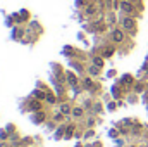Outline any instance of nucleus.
I'll use <instances>...</instances> for the list:
<instances>
[{"mask_svg":"<svg viewBox=\"0 0 148 147\" xmlns=\"http://www.w3.org/2000/svg\"><path fill=\"white\" fill-rule=\"evenodd\" d=\"M84 107H83V106H74L73 107V114H71V116H73L74 119H81V118H83V116H84Z\"/></svg>","mask_w":148,"mask_h":147,"instance_id":"obj_10","label":"nucleus"},{"mask_svg":"<svg viewBox=\"0 0 148 147\" xmlns=\"http://www.w3.org/2000/svg\"><path fill=\"white\" fill-rule=\"evenodd\" d=\"M102 111H103L102 102H100V101H95V104H93V107H91V112H93V114H98V112H102Z\"/></svg>","mask_w":148,"mask_h":147,"instance_id":"obj_20","label":"nucleus"},{"mask_svg":"<svg viewBox=\"0 0 148 147\" xmlns=\"http://www.w3.org/2000/svg\"><path fill=\"white\" fill-rule=\"evenodd\" d=\"M133 87H134V92H136V94H141V92H145V83H141V81H136Z\"/></svg>","mask_w":148,"mask_h":147,"instance_id":"obj_22","label":"nucleus"},{"mask_svg":"<svg viewBox=\"0 0 148 147\" xmlns=\"http://www.w3.org/2000/svg\"><path fill=\"white\" fill-rule=\"evenodd\" d=\"M131 133H133V135H140V133H141V126H140V125H134L133 130H131Z\"/></svg>","mask_w":148,"mask_h":147,"instance_id":"obj_25","label":"nucleus"},{"mask_svg":"<svg viewBox=\"0 0 148 147\" xmlns=\"http://www.w3.org/2000/svg\"><path fill=\"white\" fill-rule=\"evenodd\" d=\"M59 101H57V97L48 90V95H47V104H50V106H53V104H57Z\"/></svg>","mask_w":148,"mask_h":147,"instance_id":"obj_21","label":"nucleus"},{"mask_svg":"<svg viewBox=\"0 0 148 147\" xmlns=\"http://www.w3.org/2000/svg\"><path fill=\"white\" fill-rule=\"evenodd\" d=\"M81 85H83V88H84V90H88V92L95 87V83H93V80H91L90 76H84V78L81 80Z\"/></svg>","mask_w":148,"mask_h":147,"instance_id":"obj_12","label":"nucleus"},{"mask_svg":"<svg viewBox=\"0 0 148 147\" xmlns=\"http://www.w3.org/2000/svg\"><path fill=\"white\" fill-rule=\"evenodd\" d=\"M93 135H95V132H93V130H91V128H90V130H86V132H84V139H90V137H93Z\"/></svg>","mask_w":148,"mask_h":147,"instance_id":"obj_26","label":"nucleus"},{"mask_svg":"<svg viewBox=\"0 0 148 147\" xmlns=\"http://www.w3.org/2000/svg\"><path fill=\"white\" fill-rule=\"evenodd\" d=\"M100 73H102V69H100L98 66H95V64H91V66L88 68V74H90V76H98Z\"/></svg>","mask_w":148,"mask_h":147,"instance_id":"obj_19","label":"nucleus"},{"mask_svg":"<svg viewBox=\"0 0 148 147\" xmlns=\"http://www.w3.org/2000/svg\"><path fill=\"white\" fill-rule=\"evenodd\" d=\"M147 132H148V130H147Z\"/></svg>","mask_w":148,"mask_h":147,"instance_id":"obj_35","label":"nucleus"},{"mask_svg":"<svg viewBox=\"0 0 148 147\" xmlns=\"http://www.w3.org/2000/svg\"><path fill=\"white\" fill-rule=\"evenodd\" d=\"M26 107H28V111H31V112L43 111V101H38V99H35V97H31V99L26 102Z\"/></svg>","mask_w":148,"mask_h":147,"instance_id":"obj_4","label":"nucleus"},{"mask_svg":"<svg viewBox=\"0 0 148 147\" xmlns=\"http://www.w3.org/2000/svg\"><path fill=\"white\" fill-rule=\"evenodd\" d=\"M66 128H67V125H64V123L57 126V130H55V139L57 140H60V139L66 137Z\"/></svg>","mask_w":148,"mask_h":147,"instance_id":"obj_13","label":"nucleus"},{"mask_svg":"<svg viewBox=\"0 0 148 147\" xmlns=\"http://www.w3.org/2000/svg\"><path fill=\"white\" fill-rule=\"evenodd\" d=\"M112 95L115 97V101H117V99H121V97L124 95V92L121 90V85H117V87L114 85V87H112Z\"/></svg>","mask_w":148,"mask_h":147,"instance_id":"obj_17","label":"nucleus"},{"mask_svg":"<svg viewBox=\"0 0 148 147\" xmlns=\"http://www.w3.org/2000/svg\"><path fill=\"white\" fill-rule=\"evenodd\" d=\"M31 119H33V123H35V125H41L43 121H47V112H45V111H38V112H33Z\"/></svg>","mask_w":148,"mask_h":147,"instance_id":"obj_7","label":"nucleus"},{"mask_svg":"<svg viewBox=\"0 0 148 147\" xmlns=\"http://www.w3.org/2000/svg\"><path fill=\"white\" fill-rule=\"evenodd\" d=\"M117 109V104H115V102H110V104H109V111H115Z\"/></svg>","mask_w":148,"mask_h":147,"instance_id":"obj_30","label":"nucleus"},{"mask_svg":"<svg viewBox=\"0 0 148 147\" xmlns=\"http://www.w3.org/2000/svg\"><path fill=\"white\" fill-rule=\"evenodd\" d=\"M86 125H88V128H91V126L95 125V118H90V119L86 121Z\"/></svg>","mask_w":148,"mask_h":147,"instance_id":"obj_29","label":"nucleus"},{"mask_svg":"<svg viewBox=\"0 0 148 147\" xmlns=\"http://www.w3.org/2000/svg\"><path fill=\"white\" fill-rule=\"evenodd\" d=\"M114 52H115V45H109V47H105L103 49V52H102V55L105 57V59H109L114 55Z\"/></svg>","mask_w":148,"mask_h":147,"instance_id":"obj_16","label":"nucleus"},{"mask_svg":"<svg viewBox=\"0 0 148 147\" xmlns=\"http://www.w3.org/2000/svg\"><path fill=\"white\" fill-rule=\"evenodd\" d=\"M74 147H84V146H83V144H76Z\"/></svg>","mask_w":148,"mask_h":147,"instance_id":"obj_34","label":"nucleus"},{"mask_svg":"<svg viewBox=\"0 0 148 147\" xmlns=\"http://www.w3.org/2000/svg\"><path fill=\"white\" fill-rule=\"evenodd\" d=\"M10 147H21V144H16V142H10Z\"/></svg>","mask_w":148,"mask_h":147,"instance_id":"obj_33","label":"nucleus"},{"mask_svg":"<svg viewBox=\"0 0 148 147\" xmlns=\"http://www.w3.org/2000/svg\"><path fill=\"white\" fill-rule=\"evenodd\" d=\"M110 40L114 45H121V43H124L126 42V31L122 30V28H117V26H114L110 30Z\"/></svg>","mask_w":148,"mask_h":147,"instance_id":"obj_2","label":"nucleus"},{"mask_svg":"<svg viewBox=\"0 0 148 147\" xmlns=\"http://www.w3.org/2000/svg\"><path fill=\"white\" fill-rule=\"evenodd\" d=\"M121 10L124 16H134L136 14V3L131 0H121Z\"/></svg>","mask_w":148,"mask_h":147,"instance_id":"obj_3","label":"nucleus"},{"mask_svg":"<svg viewBox=\"0 0 148 147\" xmlns=\"http://www.w3.org/2000/svg\"><path fill=\"white\" fill-rule=\"evenodd\" d=\"M121 28L126 31V33H131L134 35L136 30H138V24H136V17L134 16H124L121 19Z\"/></svg>","mask_w":148,"mask_h":147,"instance_id":"obj_1","label":"nucleus"},{"mask_svg":"<svg viewBox=\"0 0 148 147\" xmlns=\"http://www.w3.org/2000/svg\"><path fill=\"white\" fill-rule=\"evenodd\" d=\"M66 118H67V116H64V114H62L60 111H57V112H55V114L52 116V119H53V123H57V125H62Z\"/></svg>","mask_w":148,"mask_h":147,"instance_id":"obj_15","label":"nucleus"},{"mask_svg":"<svg viewBox=\"0 0 148 147\" xmlns=\"http://www.w3.org/2000/svg\"><path fill=\"white\" fill-rule=\"evenodd\" d=\"M115 23H117V17H115V14L112 12V14L107 16V24H110L112 28H114V26H115Z\"/></svg>","mask_w":148,"mask_h":147,"instance_id":"obj_23","label":"nucleus"},{"mask_svg":"<svg viewBox=\"0 0 148 147\" xmlns=\"http://www.w3.org/2000/svg\"><path fill=\"white\" fill-rule=\"evenodd\" d=\"M0 147H10V142H9V140H5V144H0Z\"/></svg>","mask_w":148,"mask_h":147,"instance_id":"obj_32","label":"nucleus"},{"mask_svg":"<svg viewBox=\"0 0 148 147\" xmlns=\"http://www.w3.org/2000/svg\"><path fill=\"white\" fill-rule=\"evenodd\" d=\"M66 78H67V83H69V87L74 88V87H77V83H79V78L73 73V71H67L66 73Z\"/></svg>","mask_w":148,"mask_h":147,"instance_id":"obj_9","label":"nucleus"},{"mask_svg":"<svg viewBox=\"0 0 148 147\" xmlns=\"http://www.w3.org/2000/svg\"><path fill=\"white\" fill-rule=\"evenodd\" d=\"M98 10H100V5H97V3H88V5L84 7V14H86L88 17L95 16V14H97Z\"/></svg>","mask_w":148,"mask_h":147,"instance_id":"obj_8","label":"nucleus"},{"mask_svg":"<svg viewBox=\"0 0 148 147\" xmlns=\"http://www.w3.org/2000/svg\"><path fill=\"white\" fill-rule=\"evenodd\" d=\"M91 64H95V66H98L100 69H103V66H105V57H103V55H93V57H91Z\"/></svg>","mask_w":148,"mask_h":147,"instance_id":"obj_11","label":"nucleus"},{"mask_svg":"<svg viewBox=\"0 0 148 147\" xmlns=\"http://www.w3.org/2000/svg\"><path fill=\"white\" fill-rule=\"evenodd\" d=\"M74 132H76V126L74 125H67V128H66V140H69V139H73L74 137Z\"/></svg>","mask_w":148,"mask_h":147,"instance_id":"obj_18","label":"nucleus"},{"mask_svg":"<svg viewBox=\"0 0 148 147\" xmlns=\"http://www.w3.org/2000/svg\"><path fill=\"white\" fill-rule=\"evenodd\" d=\"M23 144H24V146H31V144H33V139H31V137H26Z\"/></svg>","mask_w":148,"mask_h":147,"instance_id":"obj_27","label":"nucleus"},{"mask_svg":"<svg viewBox=\"0 0 148 147\" xmlns=\"http://www.w3.org/2000/svg\"><path fill=\"white\" fill-rule=\"evenodd\" d=\"M73 66L76 68V69H77V71H79V73H83V66H81L79 62H73Z\"/></svg>","mask_w":148,"mask_h":147,"instance_id":"obj_28","label":"nucleus"},{"mask_svg":"<svg viewBox=\"0 0 148 147\" xmlns=\"http://www.w3.org/2000/svg\"><path fill=\"white\" fill-rule=\"evenodd\" d=\"M73 107H74V106H71V104H69V102H66V101H60V102H59V111H60L64 116H67V118L73 114Z\"/></svg>","mask_w":148,"mask_h":147,"instance_id":"obj_6","label":"nucleus"},{"mask_svg":"<svg viewBox=\"0 0 148 147\" xmlns=\"http://www.w3.org/2000/svg\"><path fill=\"white\" fill-rule=\"evenodd\" d=\"M7 133H12L14 132V125H7V130H5Z\"/></svg>","mask_w":148,"mask_h":147,"instance_id":"obj_31","label":"nucleus"},{"mask_svg":"<svg viewBox=\"0 0 148 147\" xmlns=\"http://www.w3.org/2000/svg\"><path fill=\"white\" fill-rule=\"evenodd\" d=\"M93 104H95V102H93V99H86V101L83 102V107H84V109H91V107H93Z\"/></svg>","mask_w":148,"mask_h":147,"instance_id":"obj_24","label":"nucleus"},{"mask_svg":"<svg viewBox=\"0 0 148 147\" xmlns=\"http://www.w3.org/2000/svg\"><path fill=\"white\" fill-rule=\"evenodd\" d=\"M134 83H136V81H134V78H133L131 74H124V76L121 78V81H119V85H121L122 88H126V90H127V88L131 90V87H133Z\"/></svg>","mask_w":148,"mask_h":147,"instance_id":"obj_5","label":"nucleus"},{"mask_svg":"<svg viewBox=\"0 0 148 147\" xmlns=\"http://www.w3.org/2000/svg\"><path fill=\"white\" fill-rule=\"evenodd\" d=\"M47 95H48V90H35L33 92V97L38 101H47Z\"/></svg>","mask_w":148,"mask_h":147,"instance_id":"obj_14","label":"nucleus"}]
</instances>
